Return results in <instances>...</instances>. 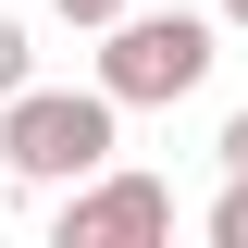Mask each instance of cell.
<instances>
[{
	"instance_id": "1",
	"label": "cell",
	"mask_w": 248,
	"mask_h": 248,
	"mask_svg": "<svg viewBox=\"0 0 248 248\" xmlns=\"http://www.w3.org/2000/svg\"><path fill=\"white\" fill-rule=\"evenodd\" d=\"M112 137H124V99L99 87H13L0 99V174L13 186H75V174H99V161H112Z\"/></svg>"
},
{
	"instance_id": "2",
	"label": "cell",
	"mask_w": 248,
	"mask_h": 248,
	"mask_svg": "<svg viewBox=\"0 0 248 248\" xmlns=\"http://www.w3.org/2000/svg\"><path fill=\"white\" fill-rule=\"evenodd\" d=\"M211 62H223V25L211 13H137V0H124L112 25H99V87L124 99V112H174L186 87H211Z\"/></svg>"
},
{
	"instance_id": "3",
	"label": "cell",
	"mask_w": 248,
	"mask_h": 248,
	"mask_svg": "<svg viewBox=\"0 0 248 248\" xmlns=\"http://www.w3.org/2000/svg\"><path fill=\"white\" fill-rule=\"evenodd\" d=\"M50 236H62V248H149V236H174V186H161V174H124V161H99V174L62 186Z\"/></svg>"
},
{
	"instance_id": "4",
	"label": "cell",
	"mask_w": 248,
	"mask_h": 248,
	"mask_svg": "<svg viewBox=\"0 0 248 248\" xmlns=\"http://www.w3.org/2000/svg\"><path fill=\"white\" fill-rule=\"evenodd\" d=\"M211 248H248V174H223V199H211Z\"/></svg>"
},
{
	"instance_id": "5",
	"label": "cell",
	"mask_w": 248,
	"mask_h": 248,
	"mask_svg": "<svg viewBox=\"0 0 248 248\" xmlns=\"http://www.w3.org/2000/svg\"><path fill=\"white\" fill-rule=\"evenodd\" d=\"M25 75H37V50H25V25H13V13H0V99L25 87Z\"/></svg>"
},
{
	"instance_id": "6",
	"label": "cell",
	"mask_w": 248,
	"mask_h": 248,
	"mask_svg": "<svg viewBox=\"0 0 248 248\" xmlns=\"http://www.w3.org/2000/svg\"><path fill=\"white\" fill-rule=\"evenodd\" d=\"M50 13H62V25H112L124 0H50Z\"/></svg>"
},
{
	"instance_id": "7",
	"label": "cell",
	"mask_w": 248,
	"mask_h": 248,
	"mask_svg": "<svg viewBox=\"0 0 248 248\" xmlns=\"http://www.w3.org/2000/svg\"><path fill=\"white\" fill-rule=\"evenodd\" d=\"M223 174H248V112H223Z\"/></svg>"
},
{
	"instance_id": "8",
	"label": "cell",
	"mask_w": 248,
	"mask_h": 248,
	"mask_svg": "<svg viewBox=\"0 0 248 248\" xmlns=\"http://www.w3.org/2000/svg\"><path fill=\"white\" fill-rule=\"evenodd\" d=\"M223 25H236V37H248V0H223Z\"/></svg>"
}]
</instances>
